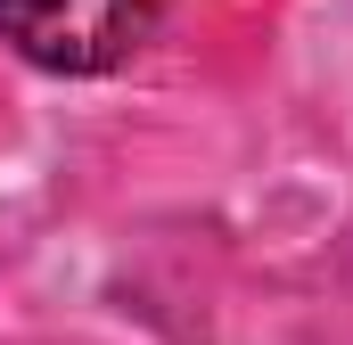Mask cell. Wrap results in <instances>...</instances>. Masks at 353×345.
Wrapping results in <instances>:
<instances>
[{
  "instance_id": "cell-1",
  "label": "cell",
  "mask_w": 353,
  "mask_h": 345,
  "mask_svg": "<svg viewBox=\"0 0 353 345\" xmlns=\"http://www.w3.org/2000/svg\"><path fill=\"white\" fill-rule=\"evenodd\" d=\"M165 0H0V41L41 75H107L157 33Z\"/></svg>"
}]
</instances>
